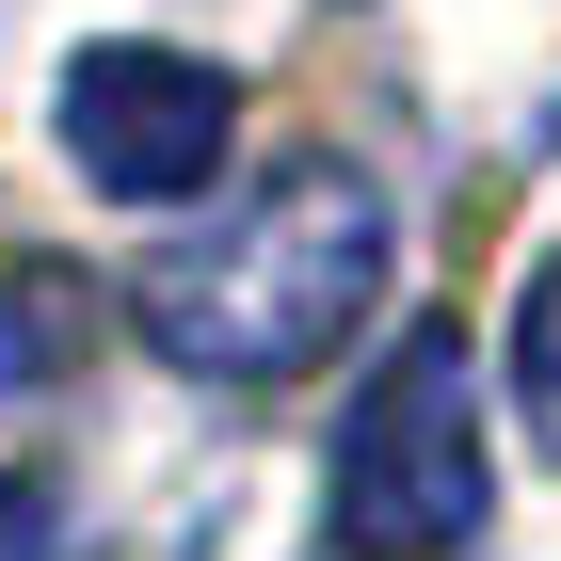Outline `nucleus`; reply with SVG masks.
I'll use <instances>...</instances> for the list:
<instances>
[{"label":"nucleus","mask_w":561,"mask_h":561,"mask_svg":"<svg viewBox=\"0 0 561 561\" xmlns=\"http://www.w3.org/2000/svg\"><path fill=\"white\" fill-rule=\"evenodd\" d=\"M466 529H497L481 353H466V321H417V337L353 386V433H337V546H353V561H449Z\"/></svg>","instance_id":"f03ea898"},{"label":"nucleus","mask_w":561,"mask_h":561,"mask_svg":"<svg viewBox=\"0 0 561 561\" xmlns=\"http://www.w3.org/2000/svg\"><path fill=\"white\" fill-rule=\"evenodd\" d=\"M386 289V193L353 161H273L257 193L129 273V321L193 386H305Z\"/></svg>","instance_id":"f257e3e1"},{"label":"nucleus","mask_w":561,"mask_h":561,"mask_svg":"<svg viewBox=\"0 0 561 561\" xmlns=\"http://www.w3.org/2000/svg\"><path fill=\"white\" fill-rule=\"evenodd\" d=\"M0 561H48V497L33 481H0Z\"/></svg>","instance_id":"39448f33"},{"label":"nucleus","mask_w":561,"mask_h":561,"mask_svg":"<svg viewBox=\"0 0 561 561\" xmlns=\"http://www.w3.org/2000/svg\"><path fill=\"white\" fill-rule=\"evenodd\" d=\"M48 113H65L81 193H113V209H176V193H209L225 145H241V81H225L209 48H161V33H96V48H65Z\"/></svg>","instance_id":"7ed1b4c3"},{"label":"nucleus","mask_w":561,"mask_h":561,"mask_svg":"<svg viewBox=\"0 0 561 561\" xmlns=\"http://www.w3.org/2000/svg\"><path fill=\"white\" fill-rule=\"evenodd\" d=\"M514 401H529V433H546V466H561V257L514 289Z\"/></svg>","instance_id":"20e7f679"}]
</instances>
